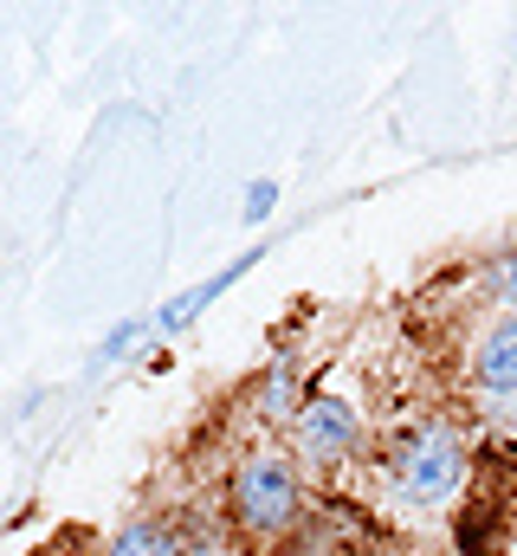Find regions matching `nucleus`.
Wrapping results in <instances>:
<instances>
[{
	"label": "nucleus",
	"mask_w": 517,
	"mask_h": 556,
	"mask_svg": "<svg viewBox=\"0 0 517 556\" xmlns=\"http://www.w3.org/2000/svg\"><path fill=\"white\" fill-rule=\"evenodd\" d=\"M512 544V498L505 485H479L453 511V551L459 556H505Z\"/></svg>",
	"instance_id": "4"
},
{
	"label": "nucleus",
	"mask_w": 517,
	"mask_h": 556,
	"mask_svg": "<svg viewBox=\"0 0 517 556\" xmlns=\"http://www.w3.org/2000/svg\"><path fill=\"white\" fill-rule=\"evenodd\" d=\"M376 466H382L394 498L427 505V511L453 505L472 485V446H466V433L446 415H420V420H407V427H394L382 440V453H376Z\"/></svg>",
	"instance_id": "2"
},
{
	"label": "nucleus",
	"mask_w": 517,
	"mask_h": 556,
	"mask_svg": "<svg viewBox=\"0 0 517 556\" xmlns=\"http://www.w3.org/2000/svg\"><path fill=\"white\" fill-rule=\"evenodd\" d=\"M363 446H369L363 415H356L343 395H330V389H311V395H304V408L291 420V459H298V466H311V472H343L350 459H363Z\"/></svg>",
	"instance_id": "3"
},
{
	"label": "nucleus",
	"mask_w": 517,
	"mask_h": 556,
	"mask_svg": "<svg viewBox=\"0 0 517 556\" xmlns=\"http://www.w3.org/2000/svg\"><path fill=\"white\" fill-rule=\"evenodd\" d=\"M479 291H486L492 304L517 311V240H512V247H499V253L486 260V273H479Z\"/></svg>",
	"instance_id": "9"
},
{
	"label": "nucleus",
	"mask_w": 517,
	"mask_h": 556,
	"mask_svg": "<svg viewBox=\"0 0 517 556\" xmlns=\"http://www.w3.org/2000/svg\"><path fill=\"white\" fill-rule=\"evenodd\" d=\"M104 556H188V518L175 511H142L104 544Z\"/></svg>",
	"instance_id": "6"
},
{
	"label": "nucleus",
	"mask_w": 517,
	"mask_h": 556,
	"mask_svg": "<svg viewBox=\"0 0 517 556\" xmlns=\"http://www.w3.org/2000/svg\"><path fill=\"white\" fill-rule=\"evenodd\" d=\"M304 395H311V389H298V356L285 350V356H278V363L253 382V395H247V402H253V415L265 420V427H285V420H298Z\"/></svg>",
	"instance_id": "7"
},
{
	"label": "nucleus",
	"mask_w": 517,
	"mask_h": 556,
	"mask_svg": "<svg viewBox=\"0 0 517 556\" xmlns=\"http://www.w3.org/2000/svg\"><path fill=\"white\" fill-rule=\"evenodd\" d=\"M142 330H149V324H124V330H111V343H104V363H117V356H129V350L142 343Z\"/></svg>",
	"instance_id": "10"
},
{
	"label": "nucleus",
	"mask_w": 517,
	"mask_h": 556,
	"mask_svg": "<svg viewBox=\"0 0 517 556\" xmlns=\"http://www.w3.org/2000/svg\"><path fill=\"white\" fill-rule=\"evenodd\" d=\"M472 389L492 395V402H517V311H505L479 350H472Z\"/></svg>",
	"instance_id": "5"
},
{
	"label": "nucleus",
	"mask_w": 517,
	"mask_h": 556,
	"mask_svg": "<svg viewBox=\"0 0 517 556\" xmlns=\"http://www.w3.org/2000/svg\"><path fill=\"white\" fill-rule=\"evenodd\" d=\"M253 266H258V247H253V253H240L234 266H220V273H214V278H201L194 291H181L175 304H162V311H155V330H168V337H175L181 324H194V317H201V311H207V304H214V298H220V291L234 285V278H247V273H253Z\"/></svg>",
	"instance_id": "8"
},
{
	"label": "nucleus",
	"mask_w": 517,
	"mask_h": 556,
	"mask_svg": "<svg viewBox=\"0 0 517 556\" xmlns=\"http://www.w3.org/2000/svg\"><path fill=\"white\" fill-rule=\"evenodd\" d=\"M220 505H227V531H234L247 551L272 556L298 525H304V472H298L291 446H272V440L240 446L234 466H227Z\"/></svg>",
	"instance_id": "1"
},
{
	"label": "nucleus",
	"mask_w": 517,
	"mask_h": 556,
	"mask_svg": "<svg viewBox=\"0 0 517 556\" xmlns=\"http://www.w3.org/2000/svg\"><path fill=\"white\" fill-rule=\"evenodd\" d=\"M272 201H278V188H272V181H253V194H247V220H265Z\"/></svg>",
	"instance_id": "11"
}]
</instances>
